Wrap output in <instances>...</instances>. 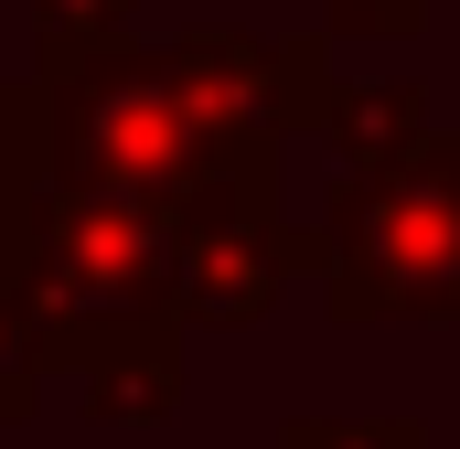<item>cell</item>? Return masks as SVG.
Masks as SVG:
<instances>
[{
    "instance_id": "6da1fadb",
    "label": "cell",
    "mask_w": 460,
    "mask_h": 449,
    "mask_svg": "<svg viewBox=\"0 0 460 449\" xmlns=\"http://www.w3.org/2000/svg\"><path fill=\"white\" fill-rule=\"evenodd\" d=\"M0 289L32 311L54 374L128 332L182 321V246L172 204L97 193L32 161V86H11V161H0Z\"/></svg>"
},
{
    "instance_id": "277c9868",
    "label": "cell",
    "mask_w": 460,
    "mask_h": 449,
    "mask_svg": "<svg viewBox=\"0 0 460 449\" xmlns=\"http://www.w3.org/2000/svg\"><path fill=\"white\" fill-rule=\"evenodd\" d=\"M172 246H182V321L246 332L279 311L300 278V224L279 204V161H215L172 193Z\"/></svg>"
},
{
    "instance_id": "52a82bcc",
    "label": "cell",
    "mask_w": 460,
    "mask_h": 449,
    "mask_svg": "<svg viewBox=\"0 0 460 449\" xmlns=\"http://www.w3.org/2000/svg\"><path fill=\"white\" fill-rule=\"evenodd\" d=\"M418 128H439V118H429V86H418V75H396V86H353V75H343L311 139H332L343 161H375V150H407Z\"/></svg>"
},
{
    "instance_id": "7a4b0ae2",
    "label": "cell",
    "mask_w": 460,
    "mask_h": 449,
    "mask_svg": "<svg viewBox=\"0 0 460 449\" xmlns=\"http://www.w3.org/2000/svg\"><path fill=\"white\" fill-rule=\"evenodd\" d=\"M332 321H460V139L418 128L407 150L343 161L322 224L300 235Z\"/></svg>"
},
{
    "instance_id": "8992f818",
    "label": "cell",
    "mask_w": 460,
    "mask_h": 449,
    "mask_svg": "<svg viewBox=\"0 0 460 449\" xmlns=\"http://www.w3.org/2000/svg\"><path fill=\"white\" fill-rule=\"evenodd\" d=\"M75 385H86V418H172V396H182V321L86 353Z\"/></svg>"
},
{
    "instance_id": "9c48e42d",
    "label": "cell",
    "mask_w": 460,
    "mask_h": 449,
    "mask_svg": "<svg viewBox=\"0 0 460 449\" xmlns=\"http://www.w3.org/2000/svg\"><path fill=\"white\" fill-rule=\"evenodd\" d=\"M279 449H429L418 418H289Z\"/></svg>"
},
{
    "instance_id": "8fae6325",
    "label": "cell",
    "mask_w": 460,
    "mask_h": 449,
    "mask_svg": "<svg viewBox=\"0 0 460 449\" xmlns=\"http://www.w3.org/2000/svg\"><path fill=\"white\" fill-rule=\"evenodd\" d=\"M0 161H11V86H0Z\"/></svg>"
},
{
    "instance_id": "30bf717a",
    "label": "cell",
    "mask_w": 460,
    "mask_h": 449,
    "mask_svg": "<svg viewBox=\"0 0 460 449\" xmlns=\"http://www.w3.org/2000/svg\"><path fill=\"white\" fill-rule=\"evenodd\" d=\"M322 22H332V43H407L429 22V0H322Z\"/></svg>"
},
{
    "instance_id": "5b68a950",
    "label": "cell",
    "mask_w": 460,
    "mask_h": 449,
    "mask_svg": "<svg viewBox=\"0 0 460 449\" xmlns=\"http://www.w3.org/2000/svg\"><path fill=\"white\" fill-rule=\"evenodd\" d=\"M172 75L204 108V128H215L226 161H279V139L322 128L332 86H343L332 32L322 43H257V32H204V22L172 32Z\"/></svg>"
},
{
    "instance_id": "ba28073f",
    "label": "cell",
    "mask_w": 460,
    "mask_h": 449,
    "mask_svg": "<svg viewBox=\"0 0 460 449\" xmlns=\"http://www.w3.org/2000/svg\"><path fill=\"white\" fill-rule=\"evenodd\" d=\"M139 22V0H32V75L43 65H75V54H97Z\"/></svg>"
},
{
    "instance_id": "3957f363",
    "label": "cell",
    "mask_w": 460,
    "mask_h": 449,
    "mask_svg": "<svg viewBox=\"0 0 460 449\" xmlns=\"http://www.w3.org/2000/svg\"><path fill=\"white\" fill-rule=\"evenodd\" d=\"M32 161L65 172V182H97V193H139V204H172L193 172H215V128L182 97L172 75V43H97L75 65H43L32 75Z\"/></svg>"
}]
</instances>
